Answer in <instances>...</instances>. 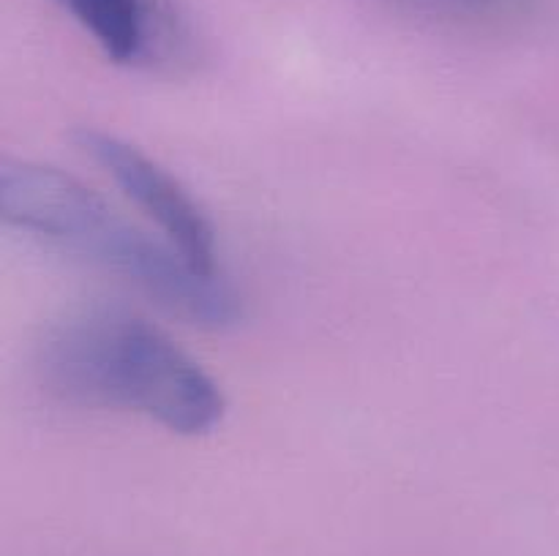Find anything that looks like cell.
Wrapping results in <instances>:
<instances>
[{"instance_id": "2", "label": "cell", "mask_w": 559, "mask_h": 556, "mask_svg": "<svg viewBox=\"0 0 559 556\" xmlns=\"http://www.w3.org/2000/svg\"><path fill=\"white\" fill-rule=\"evenodd\" d=\"M36 368L60 401L140 414L180 436L211 434L227 414L222 385L178 341L115 305L55 322L38 343Z\"/></svg>"}, {"instance_id": "5", "label": "cell", "mask_w": 559, "mask_h": 556, "mask_svg": "<svg viewBox=\"0 0 559 556\" xmlns=\"http://www.w3.org/2000/svg\"><path fill=\"white\" fill-rule=\"evenodd\" d=\"M393 9L445 27H502L519 22L538 0H388Z\"/></svg>"}, {"instance_id": "1", "label": "cell", "mask_w": 559, "mask_h": 556, "mask_svg": "<svg viewBox=\"0 0 559 556\" xmlns=\"http://www.w3.org/2000/svg\"><path fill=\"white\" fill-rule=\"evenodd\" d=\"M0 216L16 232L107 273L191 325L229 327L243 316L240 294L224 273L200 270L173 243L131 223L63 169L5 164Z\"/></svg>"}, {"instance_id": "4", "label": "cell", "mask_w": 559, "mask_h": 556, "mask_svg": "<svg viewBox=\"0 0 559 556\" xmlns=\"http://www.w3.org/2000/svg\"><path fill=\"white\" fill-rule=\"evenodd\" d=\"M112 63L145 71L194 65L200 41L175 0H52Z\"/></svg>"}, {"instance_id": "3", "label": "cell", "mask_w": 559, "mask_h": 556, "mask_svg": "<svg viewBox=\"0 0 559 556\" xmlns=\"http://www.w3.org/2000/svg\"><path fill=\"white\" fill-rule=\"evenodd\" d=\"M76 145L118 185L120 194L129 196L156 223L162 238L186 259L205 273H222L213 221L173 172L136 145L107 131L82 129L76 134Z\"/></svg>"}]
</instances>
